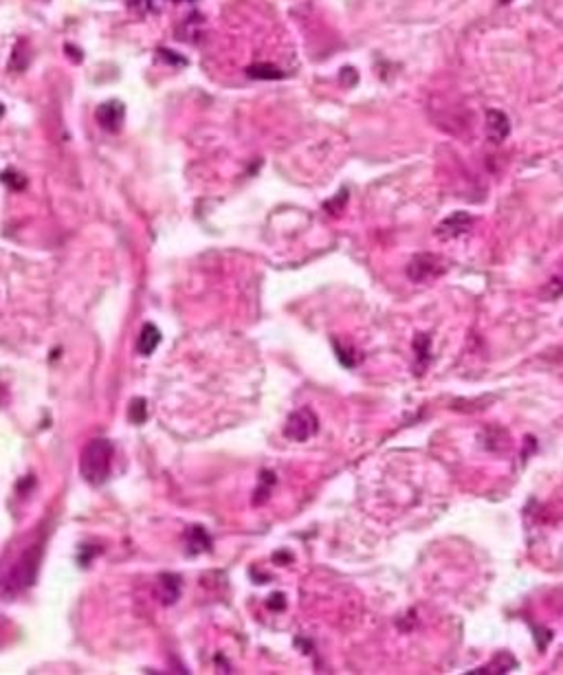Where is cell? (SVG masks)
I'll return each instance as SVG.
<instances>
[{
    "instance_id": "cell-10",
    "label": "cell",
    "mask_w": 563,
    "mask_h": 675,
    "mask_svg": "<svg viewBox=\"0 0 563 675\" xmlns=\"http://www.w3.org/2000/svg\"><path fill=\"white\" fill-rule=\"evenodd\" d=\"M161 343V333H159V328L156 326H152V323H145L143 326V330H141V335H139V341H137V350H139V354H143V357H148V354H152L154 350H156V345Z\"/></svg>"
},
{
    "instance_id": "cell-6",
    "label": "cell",
    "mask_w": 563,
    "mask_h": 675,
    "mask_svg": "<svg viewBox=\"0 0 563 675\" xmlns=\"http://www.w3.org/2000/svg\"><path fill=\"white\" fill-rule=\"evenodd\" d=\"M123 119H125V108L121 101L111 99V101H104L97 108V121L108 132H119L123 125Z\"/></svg>"
},
{
    "instance_id": "cell-2",
    "label": "cell",
    "mask_w": 563,
    "mask_h": 675,
    "mask_svg": "<svg viewBox=\"0 0 563 675\" xmlns=\"http://www.w3.org/2000/svg\"><path fill=\"white\" fill-rule=\"evenodd\" d=\"M40 557H42L40 545H33L31 550H27L20 559H18V563L11 568V572L5 581V596H16L33 586L35 576H38V568H40Z\"/></svg>"
},
{
    "instance_id": "cell-5",
    "label": "cell",
    "mask_w": 563,
    "mask_h": 675,
    "mask_svg": "<svg viewBox=\"0 0 563 675\" xmlns=\"http://www.w3.org/2000/svg\"><path fill=\"white\" fill-rule=\"evenodd\" d=\"M471 227H474V216L466 211H456L447 216L445 221L435 227V235L443 240H451V238H460V235L469 233Z\"/></svg>"
},
{
    "instance_id": "cell-16",
    "label": "cell",
    "mask_w": 563,
    "mask_h": 675,
    "mask_svg": "<svg viewBox=\"0 0 563 675\" xmlns=\"http://www.w3.org/2000/svg\"><path fill=\"white\" fill-rule=\"evenodd\" d=\"M174 3H194V0H174Z\"/></svg>"
},
{
    "instance_id": "cell-15",
    "label": "cell",
    "mask_w": 563,
    "mask_h": 675,
    "mask_svg": "<svg viewBox=\"0 0 563 675\" xmlns=\"http://www.w3.org/2000/svg\"><path fill=\"white\" fill-rule=\"evenodd\" d=\"M3 115H5V106H3V104H0V117H3Z\"/></svg>"
},
{
    "instance_id": "cell-14",
    "label": "cell",
    "mask_w": 563,
    "mask_h": 675,
    "mask_svg": "<svg viewBox=\"0 0 563 675\" xmlns=\"http://www.w3.org/2000/svg\"><path fill=\"white\" fill-rule=\"evenodd\" d=\"M130 9H135L137 13H145L152 9V0H128Z\"/></svg>"
},
{
    "instance_id": "cell-11",
    "label": "cell",
    "mask_w": 563,
    "mask_h": 675,
    "mask_svg": "<svg viewBox=\"0 0 563 675\" xmlns=\"http://www.w3.org/2000/svg\"><path fill=\"white\" fill-rule=\"evenodd\" d=\"M511 669H517V660L508 653H500L488 667H482V669L471 671V673H508Z\"/></svg>"
},
{
    "instance_id": "cell-12",
    "label": "cell",
    "mask_w": 563,
    "mask_h": 675,
    "mask_svg": "<svg viewBox=\"0 0 563 675\" xmlns=\"http://www.w3.org/2000/svg\"><path fill=\"white\" fill-rule=\"evenodd\" d=\"M249 78H253V80H282L284 73L273 64H256L249 68Z\"/></svg>"
},
{
    "instance_id": "cell-8",
    "label": "cell",
    "mask_w": 563,
    "mask_h": 675,
    "mask_svg": "<svg viewBox=\"0 0 563 675\" xmlns=\"http://www.w3.org/2000/svg\"><path fill=\"white\" fill-rule=\"evenodd\" d=\"M180 594V578L174 574H163L156 578V596L163 605H172Z\"/></svg>"
},
{
    "instance_id": "cell-3",
    "label": "cell",
    "mask_w": 563,
    "mask_h": 675,
    "mask_svg": "<svg viewBox=\"0 0 563 675\" xmlns=\"http://www.w3.org/2000/svg\"><path fill=\"white\" fill-rule=\"evenodd\" d=\"M317 429H319L317 416L313 414V409L304 407V409H297L295 414H290L284 433H286V438H290V440L304 442V440H308V438H313L317 433Z\"/></svg>"
},
{
    "instance_id": "cell-7",
    "label": "cell",
    "mask_w": 563,
    "mask_h": 675,
    "mask_svg": "<svg viewBox=\"0 0 563 675\" xmlns=\"http://www.w3.org/2000/svg\"><path fill=\"white\" fill-rule=\"evenodd\" d=\"M486 135L493 143L506 141L511 135V119H508L502 111H488L486 113Z\"/></svg>"
},
{
    "instance_id": "cell-13",
    "label": "cell",
    "mask_w": 563,
    "mask_h": 675,
    "mask_svg": "<svg viewBox=\"0 0 563 675\" xmlns=\"http://www.w3.org/2000/svg\"><path fill=\"white\" fill-rule=\"evenodd\" d=\"M130 418L135 423H143L145 421V400L143 398H137L135 403L130 405Z\"/></svg>"
},
{
    "instance_id": "cell-1",
    "label": "cell",
    "mask_w": 563,
    "mask_h": 675,
    "mask_svg": "<svg viewBox=\"0 0 563 675\" xmlns=\"http://www.w3.org/2000/svg\"><path fill=\"white\" fill-rule=\"evenodd\" d=\"M113 458H115V447L111 440H106V438H95V440H90L84 447L82 458H80L82 478L93 486L104 484L108 480V476H111Z\"/></svg>"
},
{
    "instance_id": "cell-4",
    "label": "cell",
    "mask_w": 563,
    "mask_h": 675,
    "mask_svg": "<svg viewBox=\"0 0 563 675\" xmlns=\"http://www.w3.org/2000/svg\"><path fill=\"white\" fill-rule=\"evenodd\" d=\"M440 273H443V264H440V260L435 258V255H431V253H419V255H414V260H412L409 266H407V278H409L412 282H416V284L429 282V280H433L435 275H440Z\"/></svg>"
},
{
    "instance_id": "cell-9",
    "label": "cell",
    "mask_w": 563,
    "mask_h": 675,
    "mask_svg": "<svg viewBox=\"0 0 563 675\" xmlns=\"http://www.w3.org/2000/svg\"><path fill=\"white\" fill-rule=\"evenodd\" d=\"M203 31V16L201 13H192L190 18H183V23L178 25L176 29V38L178 40H187V42H194V38H198Z\"/></svg>"
}]
</instances>
